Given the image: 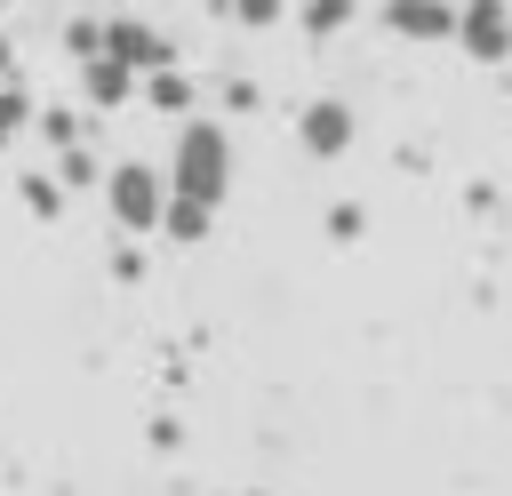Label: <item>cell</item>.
Wrapping results in <instances>:
<instances>
[{
	"mask_svg": "<svg viewBox=\"0 0 512 496\" xmlns=\"http://www.w3.org/2000/svg\"><path fill=\"white\" fill-rule=\"evenodd\" d=\"M352 136H360V120H352V104H344V96H312V104L296 112V144H304L312 160H344V152H352Z\"/></svg>",
	"mask_w": 512,
	"mask_h": 496,
	"instance_id": "cell-4",
	"label": "cell"
},
{
	"mask_svg": "<svg viewBox=\"0 0 512 496\" xmlns=\"http://www.w3.org/2000/svg\"><path fill=\"white\" fill-rule=\"evenodd\" d=\"M144 104L152 112H176V120H192V80L168 64V72H144Z\"/></svg>",
	"mask_w": 512,
	"mask_h": 496,
	"instance_id": "cell-8",
	"label": "cell"
},
{
	"mask_svg": "<svg viewBox=\"0 0 512 496\" xmlns=\"http://www.w3.org/2000/svg\"><path fill=\"white\" fill-rule=\"evenodd\" d=\"M224 104L232 112H256V80H224Z\"/></svg>",
	"mask_w": 512,
	"mask_h": 496,
	"instance_id": "cell-16",
	"label": "cell"
},
{
	"mask_svg": "<svg viewBox=\"0 0 512 496\" xmlns=\"http://www.w3.org/2000/svg\"><path fill=\"white\" fill-rule=\"evenodd\" d=\"M136 96V72L120 64V56H88L80 64V104L88 112H112V104H128Z\"/></svg>",
	"mask_w": 512,
	"mask_h": 496,
	"instance_id": "cell-7",
	"label": "cell"
},
{
	"mask_svg": "<svg viewBox=\"0 0 512 496\" xmlns=\"http://www.w3.org/2000/svg\"><path fill=\"white\" fill-rule=\"evenodd\" d=\"M104 56H120L128 72H168V64H176L168 32H152L144 16H112V24H104Z\"/></svg>",
	"mask_w": 512,
	"mask_h": 496,
	"instance_id": "cell-5",
	"label": "cell"
},
{
	"mask_svg": "<svg viewBox=\"0 0 512 496\" xmlns=\"http://www.w3.org/2000/svg\"><path fill=\"white\" fill-rule=\"evenodd\" d=\"M384 32H400V40H456V8L448 0H384Z\"/></svg>",
	"mask_w": 512,
	"mask_h": 496,
	"instance_id": "cell-6",
	"label": "cell"
},
{
	"mask_svg": "<svg viewBox=\"0 0 512 496\" xmlns=\"http://www.w3.org/2000/svg\"><path fill=\"white\" fill-rule=\"evenodd\" d=\"M24 120H32V96H24V88H16V80H0V128H8V136H16V128H24Z\"/></svg>",
	"mask_w": 512,
	"mask_h": 496,
	"instance_id": "cell-14",
	"label": "cell"
},
{
	"mask_svg": "<svg viewBox=\"0 0 512 496\" xmlns=\"http://www.w3.org/2000/svg\"><path fill=\"white\" fill-rule=\"evenodd\" d=\"M8 72H16V40L0 32V80H8Z\"/></svg>",
	"mask_w": 512,
	"mask_h": 496,
	"instance_id": "cell-17",
	"label": "cell"
},
{
	"mask_svg": "<svg viewBox=\"0 0 512 496\" xmlns=\"http://www.w3.org/2000/svg\"><path fill=\"white\" fill-rule=\"evenodd\" d=\"M64 48H72L80 64H88V56H104V24H96V16H72V24H64Z\"/></svg>",
	"mask_w": 512,
	"mask_h": 496,
	"instance_id": "cell-12",
	"label": "cell"
},
{
	"mask_svg": "<svg viewBox=\"0 0 512 496\" xmlns=\"http://www.w3.org/2000/svg\"><path fill=\"white\" fill-rule=\"evenodd\" d=\"M56 184H64V192H88V184H96V152H88V144L56 152Z\"/></svg>",
	"mask_w": 512,
	"mask_h": 496,
	"instance_id": "cell-10",
	"label": "cell"
},
{
	"mask_svg": "<svg viewBox=\"0 0 512 496\" xmlns=\"http://www.w3.org/2000/svg\"><path fill=\"white\" fill-rule=\"evenodd\" d=\"M0 152H8V128H0Z\"/></svg>",
	"mask_w": 512,
	"mask_h": 496,
	"instance_id": "cell-18",
	"label": "cell"
},
{
	"mask_svg": "<svg viewBox=\"0 0 512 496\" xmlns=\"http://www.w3.org/2000/svg\"><path fill=\"white\" fill-rule=\"evenodd\" d=\"M104 208H112L120 232H160V216H168V176H160L152 160H120V168L104 176Z\"/></svg>",
	"mask_w": 512,
	"mask_h": 496,
	"instance_id": "cell-2",
	"label": "cell"
},
{
	"mask_svg": "<svg viewBox=\"0 0 512 496\" xmlns=\"http://www.w3.org/2000/svg\"><path fill=\"white\" fill-rule=\"evenodd\" d=\"M224 8H232V24H248V32H264V24L288 16V0H224Z\"/></svg>",
	"mask_w": 512,
	"mask_h": 496,
	"instance_id": "cell-13",
	"label": "cell"
},
{
	"mask_svg": "<svg viewBox=\"0 0 512 496\" xmlns=\"http://www.w3.org/2000/svg\"><path fill=\"white\" fill-rule=\"evenodd\" d=\"M16 192H24V208H32V216H64V184H56V176H40V168H32Z\"/></svg>",
	"mask_w": 512,
	"mask_h": 496,
	"instance_id": "cell-11",
	"label": "cell"
},
{
	"mask_svg": "<svg viewBox=\"0 0 512 496\" xmlns=\"http://www.w3.org/2000/svg\"><path fill=\"white\" fill-rule=\"evenodd\" d=\"M296 24H304L312 40H336V32L352 24V0H304V8H296Z\"/></svg>",
	"mask_w": 512,
	"mask_h": 496,
	"instance_id": "cell-9",
	"label": "cell"
},
{
	"mask_svg": "<svg viewBox=\"0 0 512 496\" xmlns=\"http://www.w3.org/2000/svg\"><path fill=\"white\" fill-rule=\"evenodd\" d=\"M360 232H368V216H360L352 200H336V208H328V240H360Z\"/></svg>",
	"mask_w": 512,
	"mask_h": 496,
	"instance_id": "cell-15",
	"label": "cell"
},
{
	"mask_svg": "<svg viewBox=\"0 0 512 496\" xmlns=\"http://www.w3.org/2000/svg\"><path fill=\"white\" fill-rule=\"evenodd\" d=\"M224 192H232V136H224V120H184L176 152H168V200L216 216Z\"/></svg>",
	"mask_w": 512,
	"mask_h": 496,
	"instance_id": "cell-1",
	"label": "cell"
},
{
	"mask_svg": "<svg viewBox=\"0 0 512 496\" xmlns=\"http://www.w3.org/2000/svg\"><path fill=\"white\" fill-rule=\"evenodd\" d=\"M456 48L472 64H504L512 56V0H464L456 8Z\"/></svg>",
	"mask_w": 512,
	"mask_h": 496,
	"instance_id": "cell-3",
	"label": "cell"
}]
</instances>
